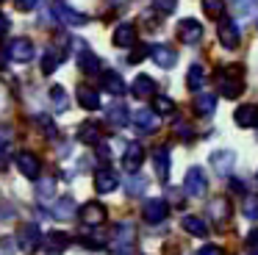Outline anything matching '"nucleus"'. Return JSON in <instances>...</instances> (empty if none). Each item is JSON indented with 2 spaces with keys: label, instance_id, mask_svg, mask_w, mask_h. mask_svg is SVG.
<instances>
[{
  "label": "nucleus",
  "instance_id": "f257e3e1",
  "mask_svg": "<svg viewBox=\"0 0 258 255\" xmlns=\"http://www.w3.org/2000/svg\"><path fill=\"white\" fill-rule=\"evenodd\" d=\"M219 92H222V97L233 100L239 97L241 92H244V72H241V67H225V70H219Z\"/></svg>",
  "mask_w": 258,
  "mask_h": 255
},
{
  "label": "nucleus",
  "instance_id": "f03ea898",
  "mask_svg": "<svg viewBox=\"0 0 258 255\" xmlns=\"http://www.w3.org/2000/svg\"><path fill=\"white\" fill-rule=\"evenodd\" d=\"M134 238H136V227L131 222H119L111 233V249L117 255H128V249L134 247Z\"/></svg>",
  "mask_w": 258,
  "mask_h": 255
},
{
  "label": "nucleus",
  "instance_id": "7ed1b4c3",
  "mask_svg": "<svg viewBox=\"0 0 258 255\" xmlns=\"http://www.w3.org/2000/svg\"><path fill=\"white\" fill-rule=\"evenodd\" d=\"M34 42L28 36H20V39H12L6 42V58L9 61H17V64H25V61L34 58Z\"/></svg>",
  "mask_w": 258,
  "mask_h": 255
},
{
  "label": "nucleus",
  "instance_id": "20e7f679",
  "mask_svg": "<svg viewBox=\"0 0 258 255\" xmlns=\"http://www.w3.org/2000/svg\"><path fill=\"white\" fill-rule=\"evenodd\" d=\"M78 216H81V222H84V227H103V225H106L108 211H106V205H103V203L92 200V203L81 205V214Z\"/></svg>",
  "mask_w": 258,
  "mask_h": 255
},
{
  "label": "nucleus",
  "instance_id": "39448f33",
  "mask_svg": "<svg viewBox=\"0 0 258 255\" xmlns=\"http://www.w3.org/2000/svg\"><path fill=\"white\" fill-rule=\"evenodd\" d=\"M183 188H186V194H189V197H195V200L206 197V192H208L206 172H203L200 166H191V169L186 172V183H183Z\"/></svg>",
  "mask_w": 258,
  "mask_h": 255
},
{
  "label": "nucleus",
  "instance_id": "423d86ee",
  "mask_svg": "<svg viewBox=\"0 0 258 255\" xmlns=\"http://www.w3.org/2000/svg\"><path fill=\"white\" fill-rule=\"evenodd\" d=\"M217 36H219V42H222V47H225V50H236V47H239V42H241L239 25H236L233 20H228V17H222V20H219V25H217Z\"/></svg>",
  "mask_w": 258,
  "mask_h": 255
},
{
  "label": "nucleus",
  "instance_id": "0eeeda50",
  "mask_svg": "<svg viewBox=\"0 0 258 255\" xmlns=\"http://www.w3.org/2000/svg\"><path fill=\"white\" fill-rule=\"evenodd\" d=\"M42 230H39V225H34V222H25V225H20L17 227V241H20V247L23 249H36V247H42Z\"/></svg>",
  "mask_w": 258,
  "mask_h": 255
},
{
  "label": "nucleus",
  "instance_id": "6e6552de",
  "mask_svg": "<svg viewBox=\"0 0 258 255\" xmlns=\"http://www.w3.org/2000/svg\"><path fill=\"white\" fill-rule=\"evenodd\" d=\"M67 58V47H58L56 42L47 44L45 53H42V72L45 75H50V72H56V67L61 64V61Z\"/></svg>",
  "mask_w": 258,
  "mask_h": 255
},
{
  "label": "nucleus",
  "instance_id": "1a4fd4ad",
  "mask_svg": "<svg viewBox=\"0 0 258 255\" xmlns=\"http://www.w3.org/2000/svg\"><path fill=\"white\" fill-rule=\"evenodd\" d=\"M67 247H70V236L61 233V230H50V233H45V238H42V249H45L47 255H61Z\"/></svg>",
  "mask_w": 258,
  "mask_h": 255
},
{
  "label": "nucleus",
  "instance_id": "9d476101",
  "mask_svg": "<svg viewBox=\"0 0 258 255\" xmlns=\"http://www.w3.org/2000/svg\"><path fill=\"white\" fill-rule=\"evenodd\" d=\"M17 169L23 172L28 180H36L39 183V175H42V161L36 158L34 153H20L17 155Z\"/></svg>",
  "mask_w": 258,
  "mask_h": 255
},
{
  "label": "nucleus",
  "instance_id": "9b49d317",
  "mask_svg": "<svg viewBox=\"0 0 258 255\" xmlns=\"http://www.w3.org/2000/svg\"><path fill=\"white\" fill-rule=\"evenodd\" d=\"M117 186H119V175L111 169V166H100V169H95V188L100 194L114 192Z\"/></svg>",
  "mask_w": 258,
  "mask_h": 255
},
{
  "label": "nucleus",
  "instance_id": "f8f14e48",
  "mask_svg": "<svg viewBox=\"0 0 258 255\" xmlns=\"http://www.w3.org/2000/svg\"><path fill=\"white\" fill-rule=\"evenodd\" d=\"M56 17L64 22V25H73V28H84V25H89V17L86 14H78L75 9H70L64 0H58L56 3Z\"/></svg>",
  "mask_w": 258,
  "mask_h": 255
},
{
  "label": "nucleus",
  "instance_id": "ddd939ff",
  "mask_svg": "<svg viewBox=\"0 0 258 255\" xmlns=\"http://www.w3.org/2000/svg\"><path fill=\"white\" fill-rule=\"evenodd\" d=\"M169 214L167 203L164 200H147L145 205H142V216H145V222H150V225H158V222H164Z\"/></svg>",
  "mask_w": 258,
  "mask_h": 255
},
{
  "label": "nucleus",
  "instance_id": "4468645a",
  "mask_svg": "<svg viewBox=\"0 0 258 255\" xmlns=\"http://www.w3.org/2000/svg\"><path fill=\"white\" fill-rule=\"evenodd\" d=\"M203 39V25L197 20H183L178 22V42L183 44H197Z\"/></svg>",
  "mask_w": 258,
  "mask_h": 255
},
{
  "label": "nucleus",
  "instance_id": "2eb2a0df",
  "mask_svg": "<svg viewBox=\"0 0 258 255\" xmlns=\"http://www.w3.org/2000/svg\"><path fill=\"white\" fill-rule=\"evenodd\" d=\"M111 42H114V47H134L136 25L134 22H119V25L114 28V33H111Z\"/></svg>",
  "mask_w": 258,
  "mask_h": 255
},
{
  "label": "nucleus",
  "instance_id": "dca6fc26",
  "mask_svg": "<svg viewBox=\"0 0 258 255\" xmlns=\"http://www.w3.org/2000/svg\"><path fill=\"white\" fill-rule=\"evenodd\" d=\"M150 58L156 61V64L161 67V70H172V67L178 64V53H175L172 47H167V44H153Z\"/></svg>",
  "mask_w": 258,
  "mask_h": 255
},
{
  "label": "nucleus",
  "instance_id": "f3484780",
  "mask_svg": "<svg viewBox=\"0 0 258 255\" xmlns=\"http://www.w3.org/2000/svg\"><path fill=\"white\" fill-rule=\"evenodd\" d=\"M142 161H145V150H142V144H139V142L128 144V147H125V158H122V166H125V172H128V175H134V172H139Z\"/></svg>",
  "mask_w": 258,
  "mask_h": 255
},
{
  "label": "nucleus",
  "instance_id": "a211bd4d",
  "mask_svg": "<svg viewBox=\"0 0 258 255\" xmlns=\"http://www.w3.org/2000/svg\"><path fill=\"white\" fill-rule=\"evenodd\" d=\"M153 169H156V177L161 183L169 180V150L167 147H156V150H153Z\"/></svg>",
  "mask_w": 258,
  "mask_h": 255
},
{
  "label": "nucleus",
  "instance_id": "6ab92c4d",
  "mask_svg": "<svg viewBox=\"0 0 258 255\" xmlns=\"http://www.w3.org/2000/svg\"><path fill=\"white\" fill-rule=\"evenodd\" d=\"M233 164H236V155L230 153V150H217V153L211 155V166H214L217 175H230Z\"/></svg>",
  "mask_w": 258,
  "mask_h": 255
},
{
  "label": "nucleus",
  "instance_id": "aec40b11",
  "mask_svg": "<svg viewBox=\"0 0 258 255\" xmlns=\"http://www.w3.org/2000/svg\"><path fill=\"white\" fill-rule=\"evenodd\" d=\"M78 139L84 144H95V147H100L103 144V128L97 125V122H84V125L78 128Z\"/></svg>",
  "mask_w": 258,
  "mask_h": 255
},
{
  "label": "nucleus",
  "instance_id": "412c9836",
  "mask_svg": "<svg viewBox=\"0 0 258 255\" xmlns=\"http://www.w3.org/2000/svg\"><path fill=\"white\" fill-rule=\"evenodd\" d=\"M233 122L239 128H258V108L255 105H239L233 114Z\"/></svg>",
  "mask_w": 258,
  "mask_h": 255
},
{
  "label": "nucleus",
  "instance_id": "4be33fe9",
  "mask_svg": "<svg viewBox=\"0 0 258 255\" xmlns=\"http://www.w3.org/2000/svg\"><path fill=\"white\" fill-rule=\"evenodd\" d=\"M131 119H134V116H128V108H125L122 103H114V105L106 108V122L114 125V128H125Z\"/></svg>",
  "mask_w": 258,
  "mask_h": 255
},
{
  "label": "nucleus",
  "instance_id": "5701e85b",
  "mask_svg": "<svg viewBox=\"0 0 258 255\" xmlns=\"http://www.w3.org/2000/svg\"><path fill=\"white\" fill-rule=\"evenodd\" d=\"M78 70H84V72H97V70H100L97 55L92 53L84 42H78Z\"/></svg>",
  "mask_w": 258,
  "mask_h": 255
},
{
  "label": "nucleus",
  "instance_id": "b1692460",
  "mask_svg": "<svg viewBox=\"0 0 258 255\" xmlns=\"http://www.w3.org/2000/svg\"><path fill=\"white\" fill-rule=\"evenodd\" d=\"M131 92H134V97L145 100V97H150V94H156V81H153L150 75H136Z\"/></svg>",
  "mask_w": 258,
  "mask_h": 255
},
{
  "label": "nucleus",
  "instance_id": "393cba45",
  "mask_svg": "<svg viewBox=\"0 0 258 255\" xmlns=\"http://www.w3.org/2000/svg\"><path fill=\"white\" fill-rule=\"evenodd\" d=\"M195 111L200 116H211L214 111H217V94H211V92H200L195 97Z\"/></svg>",
  "mask_w": 258,
  "mask_h": 255
},
{
  "label": "nucleus",
  "instance_id": "a878e982",
  "mask_svg": "<svg viewBox=\"0 0 258 255\" xmlns=\"http://www.w3.org/2000/svg\"><path fill=\"white\" fill-rule=\"evenodd\" d=\"M134 125L142 128V131H156L158 128V114L150 111V108H139V111H134Z\"/></svg>",
  "mask_w": 258,
  "mask_h": 255
},
{
  "label": "nucleus",
  "instance_id": "bb28decb",
  "mask_svg": "<svg viewBox=\"0 0 258 255\" xmlns=\"http://www.w3.org/2000/svg\"><path fill=\"white\" fill-rule=\"evenodd\" d=\"M100 86L106 89V92L117 94V97H119V94H125V81L117 75V72H111V70L103 72V75H100Z\"/></svg>",
  "mask_w": 258,
  "mask_h": 255
},
{
  "label": "nucleus",
  "instance_id": "cd10ccee",
  "mask_svg": "<svg viewBox=\"0 0 258 255\" xmlns=\"http://www.w3.org/2000/svg\"><path fill=\"white\" fill-rule=\"evenodd\" d=\"M78 103H81V108L95 111V108H100V94L92 86H78Z\"/></svg>",
  "mask_w": 258,
  "mask_h": 255
},
{
  "label": "nucleus",
  "instance_id": "c85d7f7f",
  "mask_svg": "<svg viewBox=\"0 0 258 255\" xmlns=\"http://www.w3.org/2000/svg\"><path fill=\"white\" fill-rule=\"evenodd\" d=\"M75 214H81V211L75 208L73 197H61L56 205H53V216H56V219H70V216H75Z\"/></svg>",
  "mask_w": 258,
  "mask_h": 255
},
{
  "label": "nucleus",
  "instance_id": "c756f323",
  "mask_svg": "<svg viewBox=\"0 0 258 255\" xmlns=\"http://www.w3.org/2000/svg\"><path fill=\"white\" fill-rule=\"evenodd\" d=\"M208 214H211L214 222L222 225V222L230 219V203H228V200H214V203L208 205Z\"/></svg>",
  "mask_w": 258,
  "mask_h": 255
},
{
  "label": "nucleus",
  "instance_id": "7c9ffc66",
  "mask_svg": "<svg viewBox=\"0 0 258 255\" xmlns=\"http://www.w3.org/2000/svg\"><path fill=\"white\" fill-rule=\"evenodd\" d=\"M203 83H206V70H203L200 64H191V67H189V75H186V86H189L191 92L200 94Z\"/></svg>",
  "mask_w": 258,
  "mask_h": 255
},
{
  "label": "nucleus",
  "instance_id": "2f4dec72",
  "mask_svg": "<svg viewBox=\"0 0 258 255\" xmlns=\"http://www.w3.org/2000/svg\"><path fill=\"white\" fill-rule=\"evenodd\" d=\"M183 230L189 236H197V238H206L208 236V227L200 216H183Z\"/></svg>",
  "mask_w": 258,
  "mask_h": 255
},
{
  "label": "nucleus",
  "instance_id": "473e14b6",
  "mask_svg": "<svg viewBox=\"0 0 258 255\" xmlns=\"http://www.w3.org/2000/svg\"><path fill=\"white\" fill-rule=\"evenodd\" d=\"M153 108H156V114H175V100L167 97V94H156V100H153Z\"/></svg>",
  "mask_w": 258,
  "mask_h": 255
},
{
  "label": "nucleus",
  "instance_id": "72a5a7b5",
  "mask_svg": "<svg viewBox=\"0 0 258 255\" xmlns=\"http://www.w3.org/2000/svg\"><path fill=\"white\" fill-rule=\"evenodd\" d=\"M50 100H53V105H56V111H67L70 108V97H67V92H64V86H53L50 89Z\"/></svg>",
  "mask_w": 258,
  "mask_h": 255
},
{
  "label": "nucleus",
  "instance_id": "f704fd0d",
  "mask_svg": "<svg viewBox=\"0 0 258 255\" xmlns=\"http://www.w3.org/2000/svg\"><path fill=\"white\" fill-rule=\"evenodd\" d=\"M258 9V0H233V11L239 17H252Z\"/></svg>",
  "mask_w": 258,
  "mask_h": 255
},
{
  "label": "nucleus",
  "instance_id": "c9c22d12",
  "mask_svg": "<svg viewBox=\"0 0 258 255\" xmlns=\"http://www.w3.org/2000/svg\"><path fill=\"white\" fill-rule=\"evenodd\" d=\"M125 188H128V194H131V197H134V194L139 197V194H145L147 180H145L142 175H131V177H128V183H125Z\"/></svg>",
  "mask_w": 258,
  "mask_h": 255
},
{
  "label": "nucleus",
  "instance_id": "e433bc0d",
  "mask_svg": "<svg viewBox=\"0 0 258 255\" xmlns=\"http://www.w3.org/2000/svg\"><path fill=\"white\" fill-rule=\"evenodd\" d=\"M203 9L211 20H222V11H225V3L222 0H203Z\"/></svg>",
  "mask_w": 258,
  "mask_h": 255
},
{
  "label": "nucleus",
  "instance_id": "4c0bfd02",
  "mask_svg": "<svg viewBox=\"0 0 258 255\" xmlns=\"http://www.w3.org/2000/svg\"><path fill=\"white\" fill-rule=\"evenodd\" d=\"M53 188H56V183H53V180H47V177H45V180H39V183H36V197H39V200L53 197Z\"/></svg>",
  "mask_w": 258,
  "mask_h": 255
},
{
  "label": "nucleus",
  "instance_id": "58836bf2",
  "mask_svg": "<svg viewBox=\"0 0 258 255\" xmlns=\"http://www.w3.org/2000/svg\"><path fill=\"white\" fill-rule=\"evenodd\" d=\"M36 122H39V128L47 133V139H56V125H53V119H50V116H47V114L42 116V114H39V116H36Z\"/></svg>",
  "mask_w": 258,
  "mask_h": 255
},
{
  "label": "nucleus",
  "instance_id": "ea45409f",
  "mask_svg": "<svg viewBox=\"0 0 258 255\" xmlns=\"http://www.w3.org/2000/svg\"><path fill=\"white\" fill-rule=\"evenodd\" d=\"M244 216L247 219H258V197H247L244 200Z\"/></svg>",
  "mask_w": 258,
  "mask_h": 255
},
{
  "label": "nucleus",
  "instance_id": "a19ab883",
  "mask_svg": "<svg viewBox=\"0 0 258 255\" xmlns=\"http://www.w3.org/2000/svg\"><path fill=\"white\" fill-rule=\"evenodd\" d=\"M150 50H153V47H147V44H139V50H134V53L128 55V61H131V64H139L145 55H150Z\"/></svg>",
  "mask_w": 258,
  "mask_h": 255
},
{
  "label": "nucleus",
  "instance_id": "79ce46f5",
  "mask_svg": "<svg viewBox=\"0 0 258 255\" xmlns=\"http://www.w3.org/2000/svg\"><path fill=\"white\" fill-rule=\"evenodd\" d=\"M228 186H230V192H236V194H247V183H244V177H230Z\"/></svg>",
  "mask_w": 258,
  "mask_h": 255
},
{
  "label": "nucleus",
  "instance_id": "37998d69",
  "mask_svg": "<svg viewBox=\"0 0 258 255\" xmlns=\"http://www.w3.org/2000/svg\"><path fill=\"white\" fill-rule=\"evenodd\" d=\"M36 3H42V0H14V6H17L20 11H34Z\"/></svg>",
  "mask_w": 258,
  "mask_h": 255
},
{
  "label": "nucleus",
  "instance_id": "c03bdc74",
  "mask_svg": "<svg viewBox=\"0 0 258 255\" xmlns=\"http://www.w3.org/2000/svg\"><path fill=\"white\" fill-rule=\"evenodd\" d=\"M0 249H3V255H14V238L6 236L3 241H0Z\"/></svg>",
  "mask_w": 258,
  "mask_h": 255
},
{
  "label": "nucleus",
  "instance_id": "a18cd8bd",
  "mask_svg": "<svg viewBox=\"0 0 258 255\" xmlns=\"http://www.w3.org/2000/svg\"><path fill=\"white\" fill-rule=\"evenodd\" d=\"M197 255H222V249H219L217 244H206V247L197 249Z\"/></svg>",
  "mask_w": 258,
  "mask_h": 255
},
{
  "label": "nucleus",
  "instance_id": "49530a36",
  "mask_svg": "<svg viewBox=\"0 0 258 255\" xmlns=\"http://www.w3.org/2000/svg\"><path fill=\"white\" fill-rule=\"evenodd\" d=\"M178 133H180V139H183V142H191V136H195V131H191L189 125H183V122L178 125Z\"/></svg>",
  "mask_w": 258,
  "mask_h": 255
},
{
  "label": "nucleus",
  "instance_id": "de8ad7c7",
  "mask_svg": "<svg viewBox=\"0 0 258 255\" xmlns=\"http://www.w3.org/2000/svg\"><path fill=\"white\" fill-rule=\"evenodd\" d=\"M97 158H100V161H108V158H111V147H108L106 142H103L100 147H97Z\"/></svg>",
  "mask_w": 258,
  "mask_h": 255
},
{
  "label": "nucleus",
  "instance_id": "09e8293b",
  "mask_svg": "<svg viewBox=\"0 0 258 255\" xmlns=\"http://www.w3.org/2000/svg\"><path fill=\"white\" fill-rule=\"evenodd\" d=\"M247 247H252V249L258 252V227H255V230L247 233Z\"/></svg>",
  "mask_w": 258,
  "mask_h": 255
},
{
  "label": "nucleus",
  "instance_id": "8fccbe9b",
  "mask_svg": "<svg viewBox=\"0 0 258 255\" xmlns=\"http://www.w3.org/2000/svg\"><path fill=\"white\" fill-rule=\"evenodd\" d=\"M164 11H175V0H158Z\"/></svg>",
  "mask_w": 258,
  "mask_h": 255
}]
</instances>
